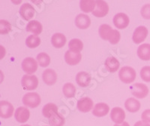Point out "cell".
Returning <instances> with one entry per match:
<instances>
[{
  "label": "cell",
  "instance_id": "1",
  "mask_svg": "<svg viewBox=\"0 0 150 126\" xmlns=\"http://www.w3.org/2000/svg\"><path fill=\"white\" fill-rule=\"evenodd\" d=\"M99 35L101 39L108 40L112 45H116L120 40V33L117 29H113L110 25L102 24L99 28Z\"/></svg>",
  "mask_w": 150,
  "mask_h": 126
},
{
  "label": "cell",
  "instance_id": "2",
  "mask_svg": "<svg viewBox=\"0 0 150 126\" xmlns=\"http://www.w3.org/2000/svg\"><path fill=\"white\" fill-rule=\"evenodd\" d=\"M119 77L123 83L129 84L134 81L137 77V74L135 70L132 67H123L120 69Z\"/></svg>",
  "mask_w": 150,
  "mask_h": 126
},
{
  "label": "cell",
  "instance_id": "3",
  "mask_svg": "<svg viewBox=\"0 0 150 126\" xmlns=\"http://www.w3.org/2000/svg\"><path fill=\"white\" fill-rule=\"evenodd\" d=\"M23 103L27 107L35 108L41 104V97L35 92L27 93L23 97Z\"/></svg>",
  "mask_w": 150,
  "mask_h": 126
},
{
  "label": "cell",
  "instance_id": "4",
  "mask_svg": "<svg viewBox=\"0 0 150 126\" xmlns=\"http://www.w3.org/2000/svg\"><path fill=\"white\" fill-rule=\"evenodd\" d=\"M21 85L25 90H35L38 85V79L35 75H24L21 80Z\"/></svg>",
  "mask_w": 150,
  "mask_h": 126
},
{
  "label": "cell",
  "instance_id": "5",
  "mask_svg": "<svg viewBox=\"0 0 150 126\" xmlns=\"http://www.w3.org/2000/svg\"><path fill=\"white\" fill-rule=\"evenodd\" d=\"M131 94L137 98H144L148 95L149 88L145 84L135 83L131 87Z\"/></svg>",
  "mask_w": 150,
  "mask_h": 126
},
{
  "label": "cell",
  "instance_id": "6",
  "mask_svg": "<svg viewBox=\"0 0 150 126\" xmlns=\"http://www.w3.org/2000/svg\"><path fill=\"white\" fill-rule=\"evenodd\" d=\"M22 69L27 74L31 75L35 73L38 69V63L37 61L33 57H26L22 62Z\"/></svg>",
  "mask_w": 150,
  "mask_h": 126
},
{
  "label": "cell",
  "instance_id": "7",
  "mask_svg": "<svg viewBox=\"0 0 150 126\" xmlns=\"http://www.w3.org/2000/svg\"><path fill=\"white\" fill-rule=\"evenodd\" d=\"M108 11H109L108 4L102 0H98L96 1V9L92 11V14L95 17H103L108 14Z\"/></svg>",
  "mask_w": 150,
  "mask_h": 126
},
{
  "label": "cell",
  "instance_id": "8",
  "mask_svg": "<svg viewBox=\"0 0 150 126\" xmlns=\"http://www.w3.org/2000/svg\"><path fill=\"white\" fill-rule=\"evenodd\" d=\"M130 20L128 15L124 13H118L113 17V24L117 29H125L129 25Z\"/></svg>",
  "mask_w": 150,
  "mask_h": 126
},
{
  "label": "cell",
  "instance_id": "9",
  "mask_svg": "<svg viewBox=\"0 0 150 126\" xmlns=\"http://www.w3.org/2000/svg\"><path fill=\"white\" fill-rule=\"evenodd\" d=\"M148 36V29L146 26H140L135 29L133 33V41L135 44H140L146 39Z\"/></svg>",
  "mask_w": 150,
  "mask_h": 126
},
{
  "label": "cell",
  "instance_id": "10",
  "mask_svg": "<svg viewBox=\"0 0 150 126\" xmlns=\"http://www.w3.org/2000/svg\"><path fill=\"white\" fill-rule=\"evenodd\" d=\"M19 13L25 21H29L34 17L35 11L33 6L29 3H24L20 8Z\"/></svg>",
  "mask_w": 150,
  "mask_h": 126
},
{
  "label": "cell",
  "instance_id": "11",
  "mask_svg": "<svg viewBox=\"0 0 150 126\" xmlns=\"http://www.w3.org/2000/svg\"><path fill=\"white\" fill-rule=\"evenodd\" d=\"M14 107L12 104L6 100L0 102V116L3 119L11 118L14 113Z\"/></svg>",
  "mask_w": 150,
  "mask_h": 126
},
{
  "label": "cell",
  "instance_id": "12",
  "mask_svg": "<svg viewBox=\"0 0 150 126\" xmlns=\"http://www.w3.org/2000/svg\"><path fill=\"white\" fill-rule=\"evenodd\" d=\"M82 59V55L80 52H72L68 50L65 54V60L68 64L71 66H74L78 64Z\"/></svg>",
  "mask_w": 150,
  "mask_h": 126
},
{
  "label": "cell",
  "instance_id": "13",
  "mask_svg": "<svg viewBox=\"0 0 150 126\" xmlns=\"http://www.w3.org/2000/svg\"><path fill=\"white\" fill-rule=\"evenodd\" d=\"M30 116V112L26 107H18L15 110L14 117L15 119L20 123H25L29 120Z\"/></svg>",
  "mask_w": 150,
  "mask_h": 126
},
{
  "label": "cell",
  "instance_id": "14",
  "mask_svg": "<svg viewBox=\"0 0 150 126\" xmlns=\"http://www.w3.org/2000/svg\"><path fill=\"white\" fill-rule=\"evenodd\" d=\"M110 118L112 121L114 122L116 124H122L124 122V119L125 118V111L120 107H114L111 110Z\"/></svg>",
  "mask_w": 150,
  "mask_h": 126
},
{
  "label": "cell",
  "instance_id": "15",
  "mask_svg": "<svg viewBox=\"0 0 150 126\" xmlns=\"http://www.w3.org/2000/svg\"><path fill=\"white\" fill-rule=\"evenodd\" d=\"M43 81L47 85H53L57 81V74L56 71L51 69H47L42 74Z\"/></svg>",
  "mask_w": 150,
  "mask_h": 126
},
{
  "label": "cell",
  "instance_id": "16",
  "mask_svg": "<svg viewBox=\"0 0 150 126\" xmlns=\"http://www.w3.org/2000/svg\"><path fill=\"white\" fill-rule=\"evenodd\" d=\"M91 24V20L86 14H80L75 18V25L79 29H85L89 27Z\"/></svg>",
  "mask_w": 150,
  "mask_h": 126
},
{
  "label": "cell",
  "instance_id": "17",
  "mask_svg": "<svg viewBox=\"0 0 150 126\" xmlns=\"http://www.w3.org/2000/svg\"><path fill=\"white\" fill-rule=\"evenodd\" d=\"M93 107V101L89 97H83L77 102V108L82 112H88Z\"/></svg>",
  "mask_w": 150,
  "mask_h": 126
},
{
  "label": "cell",
  "instance_id": "18",
  "mask_svg": "<svg viewBox=\"0 0 150 126\" xmlns=\"http://www.w3.org/2000/svg\"><path fill=\"white\" fill-rule=\"evenodd\" d=\"M110 107L105 103H98L93 108L92 114L97 117H103L105 116L109 112Z\"/></svg>",
  "mask_w": 150,
  "mask_h": 126
},
{
  "label": "cell",
  "instance_id": "19",
  "mask_svg": "<svg viewBox=\"0 0 150 126\" xmlns=\"http://www.w3.org/2000/svg\"><path fill=\"white\" fill-rule=\"evenodd\" d=\"M77 85L81 87H87L91 82V76L86 72H80L76 76Z\"/></svg>",
  "mask_w": 150,
  "mask_h": 126
},
{
  "label": "cell",
  "instance_id": "20",
  "mask_svg": "<svg viewBox=\"0 0 150 126\" xmlns=\"http://www.w3.org/2000/svg\"><path fill=\"white\" fill-rule=\"evenodd\" d=\"M106 69L110 73H115L120 68V62L117 59L114 57H109L106 59L104 62Z\"/></svg>",
  "mask_w": 150,
  "mask_h": 126
},
{
  "label": "cell",
  "instance_id": "21",
  "mask_svg": "<svg viewBox=\"0 0 150 126\" xmlns=\"http://www.w3.org/2000/svg\"><path fill=\"white\" fill-rule=\"evenodd\" d=\"M137 55L143 61L150 60V44H143L137 49Z\"/></svg>",
  "mask_w": 150,
  "mask_h": 126
},
{
  "label": "cell",
  "instance_id": "22",
  "mask_svg": "<svg viewBox=\"0 0 150 126\" xmlns=\"http://www.w3.org/2000/svg\"><path fill=\"white\" fill-rule=\"evenodd\" d=\"M125 107L130 112H136L140 110V103L139 100H136L133 97L127 99L125 103Z\"/></svg>",
  "mask_w": 150,
  "mask_h": 126
},
{
  "label": "cell",
  "instance_id": "23",
  "mask_svg": "<svg viewBox=\"0 0 150 126\" xmlns=\"http://www.w3.org/2000/svg\"><path fill=\"white\" fill-rule=\"evenodd\" d=\"M51 43L56 49H61L66 43V38L62 33H55L51 38Z\"/></svg>",
  "mask_w": 150,
  "mask_h": 126
},
{
  "label": "cell",
  "instance_id": "24",
  "mask_svg": "<svg viewBox=\"0 0 150 126\" xmlns=\"http://www.w3.org/2000/svg\"><path fill=\"white\" fill-rule=\"evenodd\" d=\"M26 29L27 32H30L38 36L42 32L43 26L41 23L38 21H31L28 23Z\"/></svg>",
  "mask_w": 150,
  "mask_h": 126
},
{
  "label": "cell",
  "instance_id": "25",
  "mask_svg": "<svg viewBox=\"0 0 150 126\" xmlns=\"http://www.w3.org/2000/svg\"><path fill=\"white\" fill-rule=\"evenodd\" d=\"M57 112H59L58 107L55 104L50 103V104H47L45 106H44V107H43L42 113L43 116H45V118L50 119L53 115L57 113Z\"/></svg>",
  "mask_w": 150,
  "mask_h": 126
},
{
  "label": "cell",
  "instance_id": "26",
  "mask_svg": "<svg viewBox=\"0 0 150 126\" xmlns=\"http://www.w3.org/2000/svg\"><path fill=\"white\" fill-rule=\"evenodd\" d=\"M96 1L93 0H82L80 2V9L85 13L93 11L96 9Z\"/></svg>",
  "mask_w": 150,
  "mask_h": 126
},
{
  "label": "cell",
  "instance_id": "27",
  "mask_svg": "<svg viewBox=\"0 0 150 126\" xmlns=\"http://www.w3.org/2000/svg\"><path fill=\"white\" fill-rule=\"evenodd\" d=\"M65 118L57 112L49 119V124L51 126H63L65 124Z\"/></svg>",
  "mask_w": 150,
  "mask_h": 126
},
{
  "label": "cell",
  "instance_id": "28",
  "mask_svg": "<svg viewBox=\"0 0 150 126\" xmlns=\"http://www.w3.org/2000/svg\"><path fill=\"white\" fill-rule=\"evenodd\" d=\"M63 94L68 98H71L75 96L76 93V88L72 83H65L62 88Z\"/></svg>",
  "mask_w": 150,
  "mask_h": 126
},
{
  "label": "cell",
  "instance_id": "29",
  "mask_svg": "<svg viewBox=\"0 0 150 126\" xmlns=\"http://www.w3.org/2000/svg\"><path fill=\"white\" fill-rule=\"evenodd\" d=\"M41 44V39L36 35H31L26 39V45L30 49H35Z\"/></svg>",
  "mask_w": 150,
  "mask_h": 126
},
{
  "label": "cell",
  "instance_id": "30",
  "mask_svg": "<svg viewBox=\"0 0 150 126\" xmlns=\"http://www.w3.org/2000/svg\"><path fill=\"white\" fill-rule=\"evenodd\" d=\"M68 47L71 51L75 52H80V51L83 50V44L81 42V40L78 39H73L71 40L68 43Z\"/></svg>",
  "mask_w": 150,
  "mask_h": 126
},
{
  "label": "cell",
  "instance_id": "31",
  "mask_svg": "<svg viewBox=\"0 0 150 126\" xmlns=\"http://www.w3.org/2000/svg\"><path fill=\"white\" fill-rule=\"evenodd\" d=\"M37 60L41 67H47L50 64V57L45 52L38 54L37 55Z\"/></svg>",
  "mask_w": 150,
  "mask_h": 126
},
{
  "label": "cell",
  "instance_id": "32",
  "mask_svg": "<svg viewBox=\"0 0 150 126\" xmlns=\"http://www.w3.org/2000/svg\"><path fill=\"white\" fill-rule=\"evenodd\" d=\"M11 30V26L8 21L5 20L0 21V33L2 35H5L8 33Z\"/></svg>",
  "mask_w": 150,
  "mask_h": 126
},
{
  "label": "cell",
  "instance_id": "33",
  "mask_svg": "<svg viewBox=\"0 0 150 126\" xmlns=\"http://www.w3.org/2000/svg\"><path fill=\"white\" fill-rule=\"evenodd\" d=\"M140 77L143 81L146 82H150V67L146 66L143 67L140 70Z\"/></svg>",
  "mask_w": 150,
  "mask_h": 126
},
{
  "label": "cell",
  "instance_id": "34",
  "mask_svg": "<svg viewBox=\"0 0 150 126\" xmlns=\"http://www.w3.org/2000/svg\"><path fill=\"white\" fill-rule=\"evenodd\" d=\"M142 17L144 19L149 20L150 19V4H146L141 8L140 11Z\"/></svg>",
  "mask_w": 150,
  "mask_h": 126
},
{
  "label": "cell",
  "instance_id": "35",
  "mask_svg": "<svg viewBox=\"0 0 150 126\" xmlns=\"http://www.w3.org/2000/svg\"><path fill=\"white\" fill-rule=\"evenodd\" d=\"M141 119L143 122L146 123H150V110H146L143 111L141 115Z\"/></svg>",
  "mask_w": 150,
  "mask_h": 126
},
{
  "label": "cell",
  "instance_id": "36",
  "mask_svg": "<svg viewBox=\"0 0 150 126\" xmlns=\"http://www.w3.org/2000/svg\"><path fill=\"white\" fill-rule=\"evenodd\" d=\"M134 126H150V125L148 124V123L144 122L143 121H138L135 123Z\"/></svg>",
  "mask_w": 150,
  "mask_h": 126
},
{
  "label": "cell",
  "instance_id": "37",
  "mask_svg": "<svg viewBox=\"0 0 150 126\" xmlns=\"http://www.w3.org/2000/svg\"><path fill=\"white\" fill-rule=\"evenodd\" d=\"M114 126H130V125L128 122H124L122 123V124H120V125L116 124Z\"/></svg>",
  "mask_w": 150,
  "mask_h": 126
},
{
  "label": "cell",
  "instance_id": "38",
  "mask_svg": "<svg viewBox=\"0 0 150 126\" xmlns=\"http://www.w3.org/2000/svg\"><path fill=\"white\" fill-rule=\"evenodd\" d=\"M21 126H31V125H23Z\"/></svg>",
  "mask_w": 150,
  "mask_h": 126
}]
</instances>
